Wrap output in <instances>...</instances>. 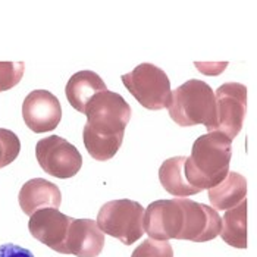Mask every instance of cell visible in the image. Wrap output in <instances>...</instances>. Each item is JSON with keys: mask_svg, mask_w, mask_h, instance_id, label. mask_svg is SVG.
Masks as SVG:
<instances>
[{"mask_svg": "<svg viewBox=\"0 0 257 257\" xmlns=\"http://www.w3.org/2000/svg\"><path fill=\"white\" fill-rule=\"evenodd\" d=\"M84 115L87 123L82 140L88 155L99 162L110 160L122 146L131 106L119 93L104 90L87 103Z\"/></svg>", "mask_w": 257, "mask_h": 257, "instance_id": "1", "label": "cell"}, {"mask_svg": "<svg viewBox=\"0 0 257 257\" xmlns=\"http://www.w3.org/2000/svg\"><path fill=\"white\" fill-rule=\"evenodd\" d=\"M232 156V140L220 133L200 136L191 149L190 158H185L184 174L187 182L197 191L216 187L229 172Z\"/></svg>", "mask_w": 257, "mask_h": 257, "instance_id": "2", "label": "cell"}, {"mask_svg": "<svg viewBox=\"0 0 257 257\" xmlns=\"http://www.w3.org/2000/svg\"><path fill=\"white\" fill-rule=\"evenodd\" d=\"M166 109L179 126L203 123L209 131L215 120V91L204 81L190 79L171 93Z\"/></svg>", "mask_w": 257, "mask_h": 257, "instance_id": "3", "label": "cell"}, {"mask_svg": "<svg viewBox=\"0 0 257 257\" xmlns=\"http://www.w3.org/2000/svg\"><path fill=\"white\" fill-rule=\"evenodd\" d=\"M144 207L139 201L119 198L104 203L97 215V226L106 235L118 238L125 245H133L144 234Z\"/></svg>", "mask_w": 257, "mask_h": 257, "instance_id": "4", "label": "cell"}, {"mask_svg": "<svg viewBox=\"0 0 257 257\" xmlns=\"http://www.w3.org/2000/svg\"><path fill=\"white\" fill-rule=\"evenodd\" d=\"M125 88L140 104L149 110L168 107L171 100V81L163 69L153 63H141L130 74L120 77Z\"/></svg>", "mask_w": 257, "mask_h": 257, "instance_id": "5", "label": "cell"}, {"mask_svg": "<svg viewBox=\"0 0 257 257\" xmlns=\"http://www.w3.org/2000/svg\"><path fill=\"white\" fill-rule=\"evenodd\" d=\"M247 112V87L226 82L215 91V120L209 133H220L229 140L239 134Z\"/></svg>", "mask_w": 257, "mask_h": 257, "instance_id": "6", "label": "cell"}, {"mask_svg": "<svg viewBox=\"0 0 257 257\" xmlns=\"http://www.w3.org/2000/svg\"><path fill=\"white\" fill-rule=\"evenodd\" d=\"M36 158L47 175L59 179L75 177L82 166V156L78 149L59 136L39 140Z\"/></svg>", "mask_w": 257, "mask_h": 257, "instance_id": "7", "label": "cell"}, {"mask_svg": "<svg viewBox=\"0 0 257 257\" xmlns=\"http://www.w3.org/2000/svg\"><path fill=\"white\" fill-rule=\"evenodd\" d=\"M185 226V209L182 198L158 200L144 210L143 228L156 241L181 239Z\"/></svg>", "mask_w": 257, "mask_h": 257, "instance_id": "8", "label": "cell"}, {"mask_svg": "<svg viewBox=\"0 0 257 257\" xmlns=\"http://www.w3.org/2000/svg\"><path fill=\"white\" fill-rule=\"evenodd\" d=\"M22 116L25 125L36 134L53 131L62 119L59 99L47 90H34L22 103Z\"/></svg>", "mask_w": 257, "mask_h": 257, "instance_id": "9", "label": "cell"}, {"mask_svg": "<svg viewBox=\"0 0 257 257\" xmlns=\"http://www.w3.org/2000/svg\"><path fill=\"white\" fill-rule=\"evenodd\" d=\"M72 219L53 207L40 209L30 216L28 229L41 244L62 254Z\"/></svg>", "mask_w": 257, "mask_h": 257, "instance_id": "10", "label": "cell"}, {"mask_svg": "<svg viewBox=\"0 0 257 257\" xmlns=\"http://www.w3.org/2000/svg\"><path fill=\"white\" fill-rule=\"evenodd\" d=\"M182 200L185 209V226L181 239L206 242L219 237L222 218L219 216L218 210L190 198H182Z\"/></svg>", "mask_w": 257, "mask_h": 257, "instance_id": "11", "label": "cell"}, {"mask_svg": "<svg viewBox=\"0 0 257 257\" xmlns=\"http://www.w3.org/2000/svg\"><path fill=\"white\" fill-rule=\"evenodd\" d=\"M104 247V234L91 219H72L62 254L99 257Z\"/></svg>", "mask_w": 257, "mask_h": 257, "instance_id": "12", "label": "cell"}, {"mask_svg": "<svg viewBox=\"0 0 257 257\" xmlns=\"http://www.w3.org/2000/svg\"><path fill=\"white\" fill-rule=\"evenodd\" d=\"M18 200L22 212L31 216L40 209H58L62 203V193L56 184L47 179L34 178L21 187Z\"/></svg>", "mask_w": 257, "mask_h": 257, "instance_id": "13", "label": "cell"}, {"mask_svg": "<svg viewBox=\"0 0 257 257\" xmlns=\"http://www.w3.org/2000/svg\"><path fill=\"white\" fill-rule=\"evenodd\" d=\"M104 90H107L106 84L96 72L79 71L69 78L65 87V94L69 104L75 110L84 113L87 103Z\"/></svg>", "mask_w": 257, "mask_h": 257, "instance_id": "14", "label": "cell"}, {"mask_svg": "<svg viewBox=\"0 0 257 257\" xmlns=\"http://www.w3.org/2000/svg\"><path fill=\"white\" fill-rule=\"evenodd\" d=\"M209 200L215 210H229L237 207L247 197V181L238 172L228 175L216 187L209 188Z\"/></svg>", "mask_w": 257, "mask_h": 257, "instance_id": "15", "label": "cell"}, {"mask_svg": "<svg viewBox=\"0 0 257 257\" xmlns=\"http://www.w3.org/2000/svg\"><path fill=\"white\" fill-rule=\"evenodd\" d=\"M184 163H185V156H177L165 160L159 169V179L162 187L169 194L179 198L197 194V191L187 182L184 174Z\"/></svg>", "mask_w": 257, "mask_h": 257, "instance_id": "16", "label": "cell"}, {"mask_svg": "<svg viewBox=\"0 0 257 257\" xmlns=\"http://www.w3.org/2000/svg\"><path fill=\"white\" fill-rule=\"evenodd\" d=\"M219 237L231 247L247 248V200L223 213Z\"/></svg>", "mask_w": 257, "mask_h": 257, "instance_id": "17", "label": "cell"}, {"mask_svg": "<svg viewBox=\"0 0 257 257\" xmlns=\"http://www.w3.org/2000/svg\"><path fill=\"white\" fill-rule=\"evenodd\" d=\"M21 141L15 133L0 128V169L11 165L20 156Z\"/></svg>", "mask_w": 257, "mask_h": 257, "instance_id": "18", "label": "cell"}, {"mask_svg": "<svg viewBox=\"0 0 257 257\" xmlns=\"http://www.w3.org/2000/svg\"><path fill=\"white\" fill-rule=\"evenodd\" d=\"M25 72L24 62H0V93L18 85Z\"/></svg>", "mask_w": 257, "mask_h": 257, "instance_id": "19", "label": "cell"}, {"mask_svg": "<svg viewBox=\"0 0 257 257\" xmlns=\"http://www.w3.org/2000/svg\"><path fill=\"white\" fill-rule=\"evenodd\" d=\"M131 257H174V248L169 241L147 238L134 250Z\"/></svg>", "mask_w": 257, "mask_h": 257, "instance_id": "20", "label": "cell"}, {"mask_svg": "<svg viewBox=\"0 0 257 257\" xmlns=\"http://www.w3.org/2000/svg\"><path fill=\"white\" fill-rule=\"evenodd\" d=\"M0 257H34V254L28 248L9 242L0 245Z\"/></svg>", "mask_w": 257, "mask_h": 257, "instance_id": "21", "label": "cell"}]
</instances>
